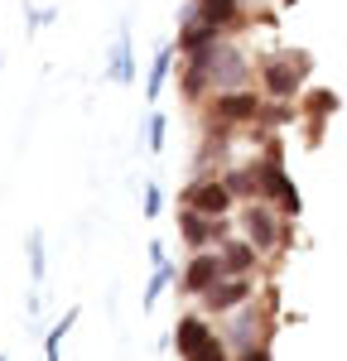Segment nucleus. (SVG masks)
Instances as JSON below:
<instances>
[{"mask_svg":"<svg viewBox=\"0 0 347 361\" xmlns=\"http://www.w3.org/2000/svg\"><path fill=\"white\" fill-rule=\"evenodd\" d=\"M246 231L256 236V246H275V222H270L265 207H251V212H246Z\"/></svg>","mask_w":347,"mask_h":361,"instance_id":"0eeeda50","label":"nucleus"},{"mask_svg":"<svg viewBox=\"0 0 347 361\" xmlns=\"http://www.w3.org/2000/svg\"><path fill=\"white\" fill-rule=\"evenodd\" d=\"M178 357L183 361H227V347L217 342V333L202 318H178Z\"/></svg>","mask_w":347,"mask_h":361,"instance_id":"f257e3e1","label":"nucleus"},{"mask_svg":"<svg viewBox=\"0 0 347 361\" xmlns=\"http://www.w3.org/2000/svg\"><path fill=\"white\" fill-rule=\"evenodd\" d=\"M164 73H169V54L154 58V73H150V97H159V82H164Z\"/></svg>","mask_w":347,"mask_h":361,"instance_id":"9b49d317","label":"nucleus"},{"mask_svg":"<svg viewBox=\"0 0 347 361\" xmlns=\"http://www.w3.org/2000/svg\"><path fill=\"white\" fill-rule=\"evenodd\" d=\"M217 279H222V260H217V255H198V260L183 270V289H188V294H207Z\"/></svg>","mask_w":347,"mask_h":361,"instance_id":"7ed1b4c3","label":"nucleus"},{"mask_svg":"<svg viewBox=\"0 0 347 361\" xmlns=\"http://www.w3.org/2000/svg\"><path fill=\"white\" fill-rule=\"evenodd\" d=\"M251 260H256V250H251V246H227V255H222V265L236 270V275H241V270H251Z\"/></svg>","mask_w":347,"mask_h":361,"instance_id":"1a4fd4ad","label":"nucleus"},{"mask_svg":"<svg viewBox=\"0 0 347 361\" xmlns=\"http://www.w3.org/2000/svg\"><path fill=\"white\" fill-rule=\"evenodd\" d=\"M265 87H270L275 97H294V87H299L294 63H289V58H270V63H265Z\"/></svg>","mask_w":347,"mask_h":361,"instance_id":"20e7f679","label":"nucleus"},{"mask_svg":"<svg viewBox=\"0 0 347 361\" xmlns=\"http://www.w3.org/2000/svg\"><path fill=\"white\" fill-rule=\"evenodd\" d=\"M154 260H159V275L150 279V294H145V304H154V299H159V289H164V284H169V279H174V270H169V265H164V255H154Z\"/></svg>","mask_w":347,"mask_h":361,"instance_id":"9d476101","label":"nucleus"},{"mask_svg":"<svg viewBox=\"0 0 347 361\" xmlns=\"http://www.w3.org/2000/svg\"><path fill=\"white\" fill-rule=\"evenodd\" d=\"M241 361H270V352H265V347H251V352H246Z\"/></svg>","mask_w":347,"mask_h":361,"instance_id":"ddd939ff","label":"nucleus"},{"mask_svg":"<svg viewBox=\"0 0 347 361\" xmlns=\"http://www.w3.org/2000/svg\"><path fill=\"white\" fill-rule=\"evenodd\" d=\"M183 231H188V241H193V246H207V241L217 236V226L202 222V212H183Z\"/></svg>","mask_w":347,"mask_h":361,"instance_id":"6e6552de","label":"nucleus"},{"mask_svg":"<svg viewBox=\"0 0 347 361\" xmlns=\"http://www.w3.org/2000/svg\"><path fill=\"white\" fill-rule=\"evenodd\" d=\"M217 111L227 116V121H251L260 111V102L251 92H236V97H217Z\"/></svg>","mask_w":347,"mask_h":361,"instance_id":"423d86ee","label":"nucleus"},{"mask_svg":"<svg viewBox=\"0 0 347 361\" xmlns=\"http://www.w3.org/2000/svg\"><path fill=\"white\" fill-rule=\"evenodd\" d=\"M309 111H314V116L333 111V92H314V97H309Z\"/></svg>","mask_w":347,"mask_h":361,"instance_id":"f8f14e48","label":"nucleus"},{"mask_svg":"<svg viewBox=\"0 0 347 361\" xmlns=\"http://www.w3.org/2000/svg\"><path fill=\"white\" fill-rule=\"evenodd\" d=\"M188 202H193V212H202V217H222L231 207V188L227 183H198L188 193Z\"/></svg>","mask_w":347,"mask_h":361,"instance_id":"f03ea898","label":"nucleus"},{"mask_svg":"<svg viewBox=\"0 0 347 361\" xmlns=\"http://www.w3.org/2000/svg\"><path fill=\"white\" fill-rule=\"evenodd\" d=\"M251 294V279H231V284H212L202 299H207V308H231V304H241Z\"/></svg>","mask_w":347,"mask_h":361,"instance_id":"39448f33","label":"nucleus"}]
</instances>
